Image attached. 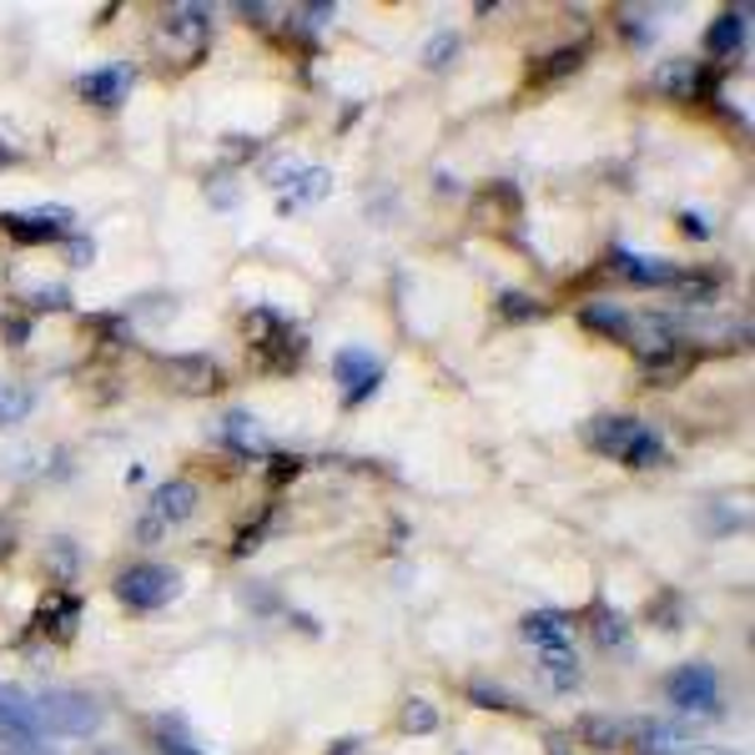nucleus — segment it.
Listing matches in <instances>:
<instances>
[{
	"label": "nucleus",
	"instance_id": "6",
	"mask_svg": "<svg viewBox=\"0 0 755 755\" xmlns=\"http://www.w3.org/2000/svg\"><path fill=\"white\" fill-rule=\"evenodd\" d=\"M176 594V574L162 564H132L126 574H116V600L126 610H162Z\"/></svg>",
	"mask_w": 755,
	"mask_h": 755
},
{
	"label": "nucleus",
	"instance_id": "3",
	"mask_svg": "<svg viewBox=\"0 0 755 755\" xmlns=\"http://www.w3.org/2000/svg\"><path fill=\"white\" fill-rule=\"evenodd\" d=\"M524 635L534 640L539 650V665L554 675L559 690H570L574 680H580V665H574V650H570V635H564V624L554 620V614H529L524 620Z\"/></svg>",
	"mask_w": 755,
	"mask_h": 755
},
{
	"label": "nucleus",
	"instance_id": "23",
	"mask_svg": "<svg viewBox=\"0 0 755 755\" xmlns=\"http://www.w3.org/2000/svg\"><path fill=\"white\" fill-rule=\"evenodd\" d=\"M162 755H197L186 741H162Z\"/></svg>",
	"mask_w": 755,
	"mask_h": 755
},
{
	"label": "nucleus",
	"instance_id": "4",
	"mask_svg": "<svg viewBox=\"0 0 755 755\" xmlns=\"http://www.w3.org/2000/svg\"><path fill=\"white\" fill-rule=\"evenodd\" d=\"M665 695L670 705H680V711H715L721 705V680H715V670L705 665V660H690V665H675L665 675Z\"/></svg>",
	"mask_w": 755,
	"mask_h": 755
},
{
	"label": "nucleus",
	"instance_id": "16",
	"mask_svg": "<svg viewBox=\"0 0 755 755\" xmlns=\"http://www.w3.org/2000/svg\"><path fill=\"white\" fill-rule=\"evenodd\" d=\"M741 35H745V16H735V11H725L721 21L705 31V45H711L715 55H731L735 45H741Z\"/></svg>",
	"mask_w": 755,
	"mask_h": 755
},
{
	"label": "nucleus",
	"instance_id": "17",
	"mask_svg": "<svg viewBox=\"0 0 755 755\" xmlns=\"http://www.w3.org/2000/svg\"><path fill=\"white\" fill-rule=\"evenodd\" d=\"M584 328L604 333V338H630V313H620V307H584Z\"/></svg>",
	"mask_w": 755,
	"mask_h": 755
},
{
	"label": "nucleus",
	"instance_id": "10",
	"mask_svg": "<svg viewBox=\"0 0 755 755\" xmlns=\"http://www.w3.org/2000/svg\"><path fill=\"white\" fill-rule=\"evenodd\" d=\"M35 731V701L16 685H0V741H25Z\"/></svg>",
	"mask_w": 755,
	"mask_h": 755
},
{
	"label": "nucleus",
	"instance_id": "9",
	"mask_svg": "<svg viewBox=\"0 0 755 755\" xmlns=\"http://www.w3.org/2000/svg\"><path fill=\"white\" fill-rule=\"evenodd\" d=\"M333 373H338L343 398H348V408H353V404H363V398L378 388V378H384V363L368 358V353H343Z\"/></svg>",
	"mask_w": 755,
	"mask_h": 755
},
{
	"label": "nucleus",
	"instance_id": "14",
	"mask_svg": "<svg viewBox=\"0 0 755 755\" xmlns=\"http://www.w3.org/2000/svg\"><path fill=\"white\" fill-rule=\"evenodd\" d=\"M590 624H594V640H600L604 650H630V624H624V614H614L610 604H594Z\"/></svg>",
	"mask_w": 755,
	"mask_h": 755
},
{
	"label": "nucleus",
	"instance_id": "1",
	"mask_svg": "<svg viewBox=\"0 0 755 755\" xmlns=\"http://www.w3.org/2000/svg\"><path fill=\"white\" fill-rule=\"evenodd\" d=\"M584 443L604 459H620V463H635V469H650V463L665 459V443H660L655 428H645L640 418L630 414H600L584 424Z\"/></svg>",
	"mask_w": 755,
	"mask_h": 755
},
{
	"label": "nucleus",
	"instance_id": "7",
	"mask_svg": "<svg viewBox=\"0 0 755 755\" xmlns=\"http://www.w3.org/2000/svg\"><path fill=\"white\" fill-rule=\"evenodd\" d=\"M192 509H197V489L186 479H172V483H162V489L152 493V509L142 514V529L136 534L142 539H162L172 524H186L192 519Z\"/></svg>",
	"mask_w": 755,
	"mask_h": 755
},
{
	"label": "nucleus",
	"instance_id": "21",
	"mask_svg": "<svg viewBox=\"0 0 755 755\" xmlns=\"http://www.w3.org/2000/svg\"><path fill=\"white\" fill-rule=\"evenodd\" d=\"M503 313H509V318H539V303H524V297H503Z\"/></svg>",
	"mask_w": 755,
	"mask_h": 755
},
{
	"label": "nucleus",
	"instance_id": "15",
	"mask_svg": "<svg viewBox=\"0 0 755 755\" xmlns=\"http://www.w3.org/2000/svg\"><path fill=\"white\" fill-rule=\"evenodd\" d=\"M584 61V45H564V51H554V55H544L539 67H529V81L534 86H549V81H559L564 71H574Z\"/></svg>",
	"mask_w": 755,
	"mask_h": 755
},
{
	"label": "nucleus",
	"instance_id": "22",
	"mask_svg": "<svg viewBox=\"0 0 755 755\" xmlns=\"http://www.w3.org/2000/svg\"><path fill=\"white\" fill-rule=\"evenodd\" d=\"M293 473H297V459H273V473H267V483H273V489H277V483H283V479H293Z\"/></svg>",
	"mask_w": 755,
	"mask_h": 755
},
{
	"label": "nucleus",
	"instance_id": "12",
	"mask_svg": "<svg viewBox=\"0 0 755 755\" xmlns=\"http://www.w3.org/2000/svg\"><path fill=\"white\" fill-rule=\"evenodd\" d=\"M126 86H132V71H126V67H106V71H91V76L81 81V96L96 101V106H116V101L126 96Z\"/></svg>",
	"mask_w": 755,
	"mask_h": 755
},
{
	"label": "nucleus",
	"instance_id": "20",
	"mask_svg": "<svg viewBox=\"0 0 755 755\" xmlns=\"http://www.w3.org/2000/svg\"><path fill=\"white\" fill-rule=\"evenodd\" d=\"M0 755H55L41 735H25V741H0Z\"/></svg>",
	"mask_w": 755,
	"mask_h": 755
},
{
	"label": "nucleus",
	"instance_id": "13",
	"mask_svg": "<svg viewBox=\"0 0 755 755\" xmlns=\"http://www.w3.org/2000/svg\"><path fill=\"white\" fill-rule=\"evenodd\" d=\"M711 71H701L695 61H670V67H660V86L670 91V96H695V91H711Z\"/></svg>",
	"mask_w": 755,
	"mask_h": 755
},
{
	"label": "nucleus",
	"instance_id": "8",
	"mask_svg": "<svg viewBox=\"0 0 755 755\" xmlns=\"http://www.w3.org/2000/svg\"><path fill=\"white\" fill-rule=\"evenodd\" d=\"M162 368H166V384H172L176 394H192V398H207L227 384V373H222L217 358H207V353H176V358H166Z\"/></svg>",
	"mask_w": 755,
	"mask_h": 755
},
{
	"label": "nucleus",
	"instance_id": "19",
	"mask_svg": "<svg viewBox=\"0 0 755 755\" xmlns=\"http://www.w3.org/2000/svg\"><path fill=\"white\" fill-rule=\"evenodd\" d=\"M640 741H645V751H660V755L685 751V735H675L670 725H640Z\"/></svg>",
	"mask_w": 755,
	"mask_h": 755
},
{
	"label": "nucleus",
	"instance_id": "5",
	"mask_svg": "<svg viewBox=\"0 0 755 755\" xmlns=\"http://www.w3.org/2000/svg\"><path fill=\"white\" fill-rule=\"evenodd\" d=\"M247 343L257 348V358L267 363V373H287L303 353V338H297L287 323H277L273 313H252L247 318Z\"/></svg>",
	"mask_w": 755,
	"mask_h": 755
},
{
	"label": "nucleus",
	"instance_id": "11",
	"mask_svg": "<svg viewBox=\"0 0 755 755\" xmlns=\"http://www.w3.org/2000/svg\"><path fill=\"white\" fill-rule=\"evenodd\" d=\"M76 620H81V604L71 600V594H51V600L41 604V614H35V630H41L45 640H55V645H67V640L76 635Z\"/></svg>",
	"mask_w": 755,
	"mask_h": 755
},
{
	"label": "nucleus",
	"instance_id": "2",
	"mask_svg": "<svg viewBox=\"0 0 755 755\" xmlns=\"http://www.w3.org/2000/svg\"><path fill=\"white\" fill-rule=\"evenodd\" d=\"M101 701L86 695V690H45L41 701H35V731H51V735H91L101 725Z\"/></svg>",
	"mask_w": 755,
	"mask_h": 755
},
{
	"label": "nucleus",
	"instance_id": "18",
	"mask_svg": "<svg viewBox=\"0 0 755 755\" xmlns=\"http://www.w3.org/2000/svg\"><path fill=\"white\" fill-rule=\"evenodd\" d=\"M25 408H31V394L16 384H0V428L16 424V418H25Z\"/></svg>",
	"mask_w": 755,
	"mask_h": 755
}]
</instances>
